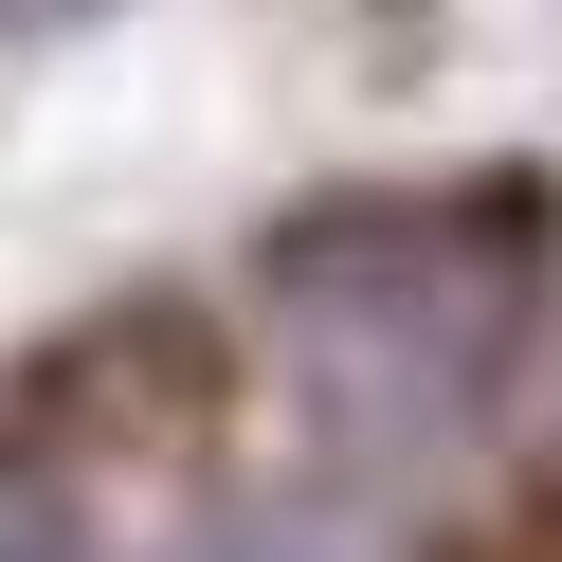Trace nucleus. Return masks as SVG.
I'll use <instances>...</instances> for the list:
<instances>
[{
    "mask_svg": "<svg viewBox=\"0 0 562 562\" xmlns=\"http://www.w3.org/2000/svg\"><path fill=\"white\" fill-rule=\"evenodd\" d=\"M0 562H91V526H74L55 472H0Z\"/></svg>",
    "mask_w": 562,
    "mask_h": 562,
    "instance_id": "3",
    "label": "nucleus"
},
{
    "mask_svg": "<svg viewBox=\"0 0 562 562\" xmlns=\"http://www.w3.org/2000/svg\"><path fill=\"white\" fill-rule=\"evenodd\" d=\"M0 19H91V0H0Z\"/></svg>",
    "mask_w": 562,
    "mask_h": 562,
    "instance_id": "4",
    "label": "nucleus"
},
{
    "mask_svg": "<svg viewBox=\"0 0 562 562\" xmlns=\"http://www.w3.org/2000/svg\"><path fill=\"white\" fill-rule=\"evenodd\" d=\"M182 562H381L345 508H236V526H200Z\"/></svg>",
    "mask_w": 562,
    "mask_h": 562,
    "instance_id": "2",
    "label": "nucleus"
},
{
    "mask_svg": "<svg viewBox=\"0 0 562 562\" xmlns=\"http://www.w3.org/2000/svg\"><path fill=\"white\" fill-rule=\"evenodd\" d=\"M526 291H544V200L526 182H472V200H327V218L272 236V308L327 345L345 381H417L453 400L472 363H508Z\"/></svg>",
    "mask_w": 562,
    "mask_h": 562,
    "instance_id": "1",
    "label": "nucleus"
}]
</instances>
